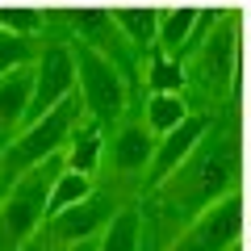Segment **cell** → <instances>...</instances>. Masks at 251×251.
Here are the masks:
<instances>
[{
  "mask_svg": "<svg viewBox=\"0 0 251 251\" xmlns=\"http://www.w3.org/2000/svg\"><path fill=\"white\" fill-rule=\"evenodd\" d=\"M75 113H80V97H63L54 109H46L25 134L4 151V163H0V188L13 184V172L21 176V172L38 168L42 159H50V155L67 143V134H75Z\"/></svg>",
  "mask_w": 251,
  "mask_h": 251,
  "instance_id": "obj_1",
  "label": "cell"
},
{
  "mask_svg": "<svg viewBox=\"0 0 251 251\" xmlns=\"http://www.w3.org/2000/svg\"><path fill=\"white\" fill-rule=\"evenodd\" d=\"M59 159H42L38 168L21 172L17 184H9V197L0 201V247H17L38 230L46 218V201H50V184L59 176Z\"/></svg>",
  "mask_w": 251,
  "mask_h": 251,
  "instance_id": "obj_2",
  "label": "cell"
},
{
  "mask_svg": "<svg viewBox=\"0 0 251 251\" xmlns=\"http://www.w3.org/2000/svg\"><path fill=\"white\" fill-rule=\"evenodd\" d=\"M239 218H243L239 197L218 201V205H209L197 222L188 226V234L172 251H222V247H230L234 234H239Z\"/></svg>",
  "mask_w": 251,
  "mask_h": 251,
  "instance_id": "obj_3",
  "label": "cell"
},
{
  "mask_svg": "<svg viewBox=\"0 0 251 251\" xmlns=\"http://www.w3.org/2000/svg\"><path fill=\"white\" fill-rule=\"evenodd\" d=\"M75 75H80L75 59L63 50V46H50V50L38 59V67H34V105H29V113L42 117L46 109H54L63 97H72ZM29 113H25V117H29Z\"/></svg>",
  "mask_w": 251,
  "mask_h": 251,
  "instance_id": "obj_4",
  "label": "cell"
},
{
  "mask_svg": "<svg viewBox=\"0 0 251 251\" xmlns=\"http://www.w3.org/2000/svg\"><path fill=\"white\" fill-rule=\"evenodd\" d=\"M113 214H117V209H109V197L92 193V197H84V201H75V205L59 209V214L50 218V234L59 243H67V247H75V243H88Z\"/></svg>",
  "mask_w": 251,
  "mask_h": 251,
  "instance_id": "obj_5",
  "label": "cell"
},
{
  "mask_svg": "<svg viewBox=\"0 0 251 251\" xmlns=\"http://www.w3.org/2000/svg\"><path fill=\"white\" fill-rule=\"evenodd\" d=\"M201 130H205V117H184L180 126H172L168 134H163V147L155 151V163H151V168H155V172H151V184H163V180H168L172 172L193 155Z\"/></svg>",
  "mask_w": 251,
  "mask_h": 251,
  "instance_id": "obj_6",
  "label": "cell"
},
{
  "mask_svg": "<svg viewBox=\"0 0 251 251\" xmlns=\"http://www.w3.org/2000/svg\"><path fill=\"white\" fill-rule=\"evenodd\" d=\"M80 75H84V100L92 109H122V84L113 80L105 63H97L92 54L80 59Z\"/></svg>",
  "mask_w": 251,
  "mask_h": 251,
  "instance_id": "obj_7",
  "label": "cell"
},
{
  "mask_svg": "<svg viewBox=\"0 0 251 251\" xmlns=\"http://www.w3.org/2000/svg\"><path fill=\"white\" fill-rule=\"evenodd\" d=\"M34 105V72L17 67V72L0 75V122H21Z\"/></svg>",
  "mask_w": 251,
  "mask_h": 251,
  "instance_id": "obj_8",
  "label": "cell"
},
{
  "mask_svg": "<svg viewBox=\"0 0 251 251\" xmlns=\"http://www.w3.org/2000/svg\"><path fill=\"white\" fill-rule=\"evenodd\" d=\"M151 126H130V130H122L113 143V163L122 172H138L151 163Z\"/></svg>",
  "mask_w": 251,
  "mask_h": 251,
  "instance_id": "obj_9",
  "label": "cell"
},
{
  "mask_svg": "<svg viewBox=\"0 0 251 251\" xmlns=\"http://www.w3.org/2000/svg\"><path fill=\"white\" fill-rule=\"evenodd\" d=\"M84 197H92V176L88 172H63V176H54V184H50V201H46V218H54L59 209H67V205H75V201H84Z\"/></svg>",
  "mask_w": 251,
  "mask_h": 251,
  "instance_id": "obj_10",
  "label": "cell"
},
{
  "mask_svg": "<svg viewBox=\"0 0 251 251\" xmlns=\"http://www.w3.org/2000/svg\"><path fill=\"white\" fill-rule=\"evenodd\" d=\"M97 251H138V214L134 209H117L105 222V239L97 243Z\"/></svg>",
  "mask_w": 251,
  "mask_h": 251,
  "instance_id": "obj_11",
  "label": "cell"
},
{
  "mask_svg": "<svg viewBox=\"0 0 251 251\" xmlns=\"http://www.w3.org/2000/svg\"><path fill=\"white\" fill-rule=\"evenodd\" d=\"M184 117H188L184 113V100H180L176 92H155L151 105H147V122H151L155 134H168L172 126H180Z\"/></svg>",
  "mask_w": 251,
  "mask_h": 251,
  "instance_id": "obj_12",
  "label": "cell"
},
{
  "mask_svg": "<svg viewBox=\"0 0 251 251\" xmlns=\"http://www.w3.org/2000/svg\"><path fill=\"white\" fill-rule=\"evenodd\" d=\"M97 159H100V138H97V130H75V147H72V155H67V168L72 172H97Z\"/></svg>",
  "mask_w": 251,
  "mask_h": 251,
  "instance_id": "obj_13",
  "label": "cell"
},
{
  "mask_svg": "<svg viewBox=\"0 0 251 251\" xmlns=\"http://www.w3.org/2000/svg\"><path fill=\"white\" fill-rule=\"evenodd\" d=\"M163 21H168V25H163V42H168V46H180V42H184V29L188 25H193V13H168V17H163Z\"/></svg>",
  "mask_w": 251,
  "mask_h": 251,
  "instance_id": "obj_14",
  "label": "cell"
},
{
  "mask_svg": "<svg viewBox=\"0 0 251 251\" xmlns=\"http://www.w3.org/2000/svg\"><path fill=\"white\" fill-rule=\"evenodd\" d=\"M122 21L130 29H134V42H151V34H155V13H122Z\"/></svg>",
  "mask_w": 251,
  "mask_h": 251,
  "instance_id": "obj_15",
  "label": "cell"
},
{
  "mask_svg": "<svg viewBox=\"0 0 251 251\" xmlns=\"http://www.w3.org/2000/svg\"><path fill=\"white\" fill-rule=\"evenodd\" d=\"M176 84H184L180 63H159V72L151 75V88H155V92H168V88H176Z\"/></svg>",
  "mask_w": 251,
  "mask_h": 251,
  "instance_id": "obj_16",
  "label": "cell"
},
{
  "mask_svg": "<svg viewBox=\"0 0 251 251\" xmlns=\"http://www.w3.org/2000/svg\"><path fill=\"white\" fill-rule=\"evenodd\" d=\"M0 25H9V29H29L34 25V17H29V13H0Z\"/></svg>",
  "mask_w": 251,
  "mask_h": 251,
  "instance_id": "obj_17",
  "label": "cell"
},
{
  "mask_svg": "<svg viewBox=\"0 0 251 251\" xmlns=\"http://www.w3.org/2000/svg\"><path fill=\"white\" fill-rule=\"evenodd\" d=\"M72 251H97V247H92V243H75Z\"/></svg>",
  "mask_w": 251,
  "mask_h": 251,
  "instance_id": "obj_18",
  "label": "cell"
}]
</instances>
